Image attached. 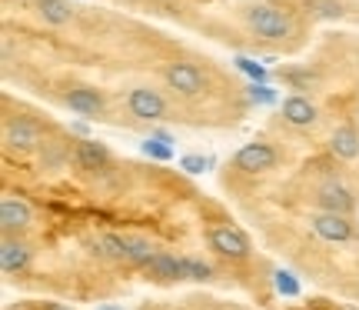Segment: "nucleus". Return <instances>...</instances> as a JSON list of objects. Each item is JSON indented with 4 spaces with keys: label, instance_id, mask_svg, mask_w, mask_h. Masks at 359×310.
Returning a JSON list of instances; mask_svg holds the SVG:
<instances>
[{
    "label": "nucleus",
    "instance_id": "nucleus-7",
    "mask_svg": "<svg viewBox=\"0 0 359 310\" xmlns=\"http://www.w3.org/2000/svg\"><path fill=\"white\" fill-rule=\"evenodd\" d=\"M127 107L137 120H163L167 117V101L154 87H133L127 97Z\"/></svg>",
    "mask_w": 359,
    "mask_h": 310
},
{
    "label": "nucleus",
    "instance_id": "nucleus-13",
    "mask_svg": "<svg viewBox=\"0 0 359 310\" xmlns=\"http://www.w3.org/2000/svg\"><path fill=\"white\" fill-rule=\"evenodd\" d=\"M64 103L83 117H100L103 114V93L97 91V87H74V91L64 93Z\"/></svg>",
    "mask_w": 359,
    "mask_h": 310
},
{
    "label": "nucleus",
    "instance_id": "nucleus-14",
    "mask_svg": "<svg viewBox=\"0 0 359 310\" xmlns=\"http://www.w3.org/2000/svg\"><path fill=\"white\" fill-rule=\"evenodd\" d=\"M74 160H77L80 170H103L110 164V150H107L100 141L83 137V141H77V147H74Z\"/></svg>",
    "mask_w": 359,
    "mask_h": 310
},
{
    "label": "nucleus",
    "instance_id": "nucleus-3",
    "mask_svg": "<svg viewBox=\"0 0 359 310\" xmlns=\"http://www.w3.org/2000/svg\"><path fill=\"white\" fill-rule=\"evenodd\" d=\"M313 204L320 207V210H326V214H343V217H349V214L356 210L353 194H349L339 181H323L320 187L313 190Z\"/></svg>",
    "mask_w": 359,
    "mask_h": 310
},
{
    "label": "nucleus",
    "instance_id": "nucleus-30",
    "mask_svg": "<svg viewBox=\"0 0 359 310\" xmlns=\"http://www.w3.org/2000/svg\"><path fill=\"white\" fill-rule=\"evenodd\" d=\"M356 290H359V287H356Z\"/></svg>",
    "mask_w": 359,
    "mask_h": 310
},
{
    "label": "nucleus",
    "instance_id": "nucleus-17",
    "mask_svg": "<svg viewBox=\"0 0 359 310\" xmlns=\"http://www.w3.org/2000/svg\"><path fill=\"white\" fill-rule=\"evenodd\" d=\"M37 13L53 27H64L74 20V7L67 0H37Z\"/></svg>",
    "mask_w": 359,
    "mask_h": 310
},
{
    "label": "nucleus",
    "instance_id": "nucleus-8",
    "mask_svg": "<svg viewBox=\"0 0 359 310\" xmlns=\"http://www.w3.org/2000/svg\"><path fill=\"white\" fill-rule=\"evenodd\" d=\"M163 77H167L170 91L183 93V97H196V93H203V87H206V77L193 64H170L167 70H163Z\"/></svg>",
    "mask_w": 359,
    "mask_h": 310
},
{
    "label": "nucleus",
    "instance_id": "nucleus-29",
    "mask_svg": "<svg viewBox=\"0 0 359 310\" xmlns=\"http://www.w3.org/2000/svg\"><path fill=\"white\" fill-rule=\"evenodd\" d=\"M100 310H120V307H100Z\"/></svg>",
    "mask_w": 359,
    "mask_h": 310
},
{
    "label": "nucleus",
    "instance_id": "nucleus-21",
    "mask_svg": "<svg viewBox=\"0 0 359 310\" xmlns=\"http://www.w3.org/2000/svg\"><path fill=\"white\" fill-rule=\"evenodd\" d=\"M143 154H147V157H154V160H170V157H173V143L150 137V141L143 143Z\"/></svg>",
    "mask_w": 359,
    "mask_h": 310
},
{
    "label": "nucleus",
    "instance_id": "nucleus-2",
    "mask_svg": "<svg viewBox=\"0 0 359 310\" xmlns=\"http://www.w3.org/2000/svg\"><path fill=\"white\" fill-rule=\"evenodd\" d=\"M206 244H210V250H217L219 257H226V260H246L253 254V250H250V240L243 237V231H236L230 224L210 227V231H206Z\"/></svg>",
    "mask_w": 359,
    "mask_h": 310
},
{
    "label": "nucleus",
    "instance_id": "nucleus-6",
    "mask_svg": "<svg viewBox=\"0 0 359 310\" xmlns=\"http://www.w3.org/2000/svg\"><path fill=\"white\" fill-rule=\"evenodd\" d=\"M276 150L269 147V143H243L236 157H233V164L236 170H243V174H263V170H273L276 167Z\"/></svg>",
    "mask_w": 359,
    "mask_h": 310
},
{
    "label": "nucleus",
    "instance_id": "nucleus-18",
    "mask_svg": "<svg viewBox=\"0 0 359 310\" xmlns=\"http://www.w3.org/2000/svg\"><path fill=\"white\" fill-rule=\"evenodd\" d=\"M93 247H97V254L107 260H127V247H123V237H120V233H100V237L93 240Z\"/></svg>",
    "mask_w": 359,
    "mask_h": 310
},
{
    "label": "nucleus",
    "instance_id": "nucleus-27",
    "mask_svg": "<svg viewBox=\"0 0 359 310\" xmlns=\"http://www.w3.org/2000/svg\"><path fill=\"white\" fill-rule=\"evenodd\" d=\"M286 80H293V84H299V87H303V84H309V80H313V74H299V70H286Z\"/></svg>",
    "mask_w": 359,
    "mask_h": 310
},
{
    "label": "nucleus",
    "instance_id": "nucleus-12",
    "mask_svg": "<svg viewBox=\"0 0 359 310\" xmlns=\"http://www.w3.org/2000/svg\"><path fill=\"white\" fill-rule=\"evenodd\" d=\"M283 120H286L290 127L306 130V127H313V124H316V107H313V101H309V97L293 93V97H286V101H283Z\"/></svg>",
    "mask_w": 359,
    "mask_h": 310
},
{
    "label": "nucleus",
    "instance_id": "nucleus-4",
    "mask_svg": "<svg viewBox=\"0 0 359 310\" xmlns=\"http://www.w3.org/2000/svg\"><path fill=\"white\" fill-rule=\"evenodd\" d=\"M309 227H313L316 237L330 240V244H346V240H353V224H349V217H343V214L316 210V214H309Z\"/></svg>",
    "mask_w": 359,
    "mask_h": 310
},
{
    "label": "nucleus",
    "instance_id": "nucleus-15",
    "mask_svg": "<svg viewBox=\"0 0 359 310\" xmlns=\"http://www.w3.org/2000/svg\"><path fill=\"white\" fill-rule=\"evenodd\" d=\"M330 150H333V157H339V160H356L359 157V130L353 127V124L336 127L333 137H330Z\"/></svg>",
    "mask_w": 359,
    "mask_h": 310
},
{
    "label": "nucleus",
    "instance_id": "nucleus-19",
    "mask_svg": "<svg viewBox=\"0 0 359 310\" xmlns=\"http://www.w3.org/2000/svg\"><path fill=\"white\" fill-rule=\"evenodd\" d=\"M183 267H187V280H210V277H213V267H210L206 260L193 257V254L183 257Z\"/></svg>",
    "mask_w": 359,
    "mask_h": 310
},
{
    "label": "nucleus",
    "instance_id": "nucleus-28",
    "mask_svg": "<svg viewBox=\"0 0 359 310\" xmlns=\"http://www.w3.org/2000/svg\"><path fill=\"white\" fill-rule=\"evenodd\" d=\"M43 310H70V307H64V304H47Z\"/></svg>",
    "mask_w": 359,
    "mask_h": 310
},
{
    "label": "nucleus",
    "instance_id": "nucleus-11",
    "mask_svg": "<svg viewBox=\"0 0 359 310\" xmlns=\"http://www.w3.org/2000/svg\"><path fill=\"white\" fill-rule=\"evenodd\" d=\"M4 143L11 150H34V147H40V130L30 120H7L4 124Z\"/></svg>",
    "mask_w": 359,
    "mask_h": 310
},
{
    "label": "nucleus",
    "instance_id": "nucleus-26",
    "mask_svg": "<svg viewBox=\"0 0 359 310\" xmlns=\"http://www.w3.org/2000/svg\"><path fill=\"white\" fill-rule=\"evenodd\" d=\"M47 147H50V154L43 157V170L60 167V164H64V150H60V147H53V143H47Z\"/></svg>",
    "mask_w": 359,
    "mask_h": 310
},
{
    "label": "nucleus",
    "instance_id": "nucleus-16",
    "mask_svg": "<svg viewBox=\"0 0 359 310\" xmlns=\"http://www.w3.org/2000/svg\"><path fill=\"white\" fill-rule=\"evenodd\" d=\"M123 247H127V264H133V267H150V260L156 257L154 244L147 240V237H123Z\"/></svg>",
    "mask_w": 359,
    "mask_h": 310
},
{
    "label": "nucleus",
    "instance_id": "nucleus-25",
    "mask_svg": "<svg viewBox=\"0 0 359 310\" xmlns=\"http://www.w3.org/2000/svg\"><path fill=\"white\" fill-rule=\"evenodd\" d=\"M309 7H316V13H320V17H330V20H333V17H339V4H336V0H309Z\"/></svg>",
    "mask_w": 359,
    "mask_h": 310
},
{
    "label": "nucleus",
    "instance_id": "nucleus-9",
    "mask_svg": "<svg viewBox=\"0 0 359 310\" xmlns=\"http://www.w3.org/2000/svg\"><path fill=\"white\" fill-rule=\"evenodd\" d=\"M147 273L154 277L156 284H177V280H187L183 257H177V254H167V250H156V257L150 260Z\"/></svg>",
    "mask_w": 359,
    "mask_h": 310
},
{
    "label": "nucleus",
    "instance_id": "nucleus-20",
    "mask_svg": "<svg viewBox=\"0 0 359 310\" xmlns=\"http://www.w3.org/2000/svg\"><path fill=\"white\" fill-rule=\"evenodd\" d=\"M273 284H276V290H280L283 297H299V280L290 271H276Z\"/></svg>",
    "mask_w": 359,
    "mask_h": 310
},
{
    "label": "nucleus",
    "instance_id": "nucleus-1",
    "mask_svg": "<svg viewBox=\"0 0 359 310\" xmlns=\"http://www.w3.org/2000/svg\"><path fill=\"white\" fill-rule=\"evenodd\" d=\"M243 17L259 37H269V40L290 37V20H286V13L276 11V7H269V4H253V7H246Z\"/></svg>",
    "mask_w": 359,
    "mask_h": 310
},
{
    "label": "nucleus",
    "instance_id": "nucleus-23",
    "mask_svg": "<svg viewBox=\"0 0 359 310\" xmlns=\"http://www.w3.org/2000/svg\"><path fill=\"white\" fill-rule=\"evenodd\" d=\"M180 167L187 170V174H203V170L210 167V160L200 154H187V157H180Z\"/></svg>",
    "mask_w": 359,
    "mask_h": 310
},
{
    "label": "nucleus",
    "instance_id": "nucleus-5",
    "mask_svg": "<svg viewBox=\"0 0 359 310\" xmlns=\"http://www.w3.org/2000/svg\"><path fill=\"white\" fill-rule=\"evenodd\" d=\"M30 220H34V210H30V204L24 197L17 194L0 197V227H4V237H13L17 231L30 227Z\"/></svg>",
    "mask_w": 359,
    "mask_h": 310
},
{
    "label": "nucleus",
    "instance_id": "nucleus-10",
    "mask_svg": "<svg viewBox=\"0 0 359 310\" xmlns=\"http://www.w3.org/2000/svg\"><path fill=\"white\" fill-rule=\"evenodd\" d=\"M30 260H34V250L24 244V240H17V237H4V244H0V267L4 273H20L30 267Z\"/></svg>",
    "mask_w": 359,
    "mask_h": 310
},
{
    "label": "nucleus",
    "instance_id": "nucleus-22",
    "mask_svg": "<svg viewBox=\"0 0 359 310\" xmlns=\"http://www.w3.org/2000/svg\"><path fill=\"white\" fill-rule=\"evenodd\" d=\"M233 64L240 67L243 74H250V77H253V84H266V67H263V64H257V60H250V57H236Z\"/></svg>",
    "mask_w": 359,
    "mask_h": 310
},
{
    "label": "nucleus",
    "instance_id": "nucleus-24",
    "mask_svg": "<svg viewBox=\"0 0 359 310\" xmlns=\"http://www.w3.org/2000/svg\"><path fill=\"white\" fill-rule=\"evenodd\" d=\"M250 101L253 103H273L276 101V91L266 87V84H253V87H250Z\"/></svg>",
    "mask_w": 359,
    "mask_h": 310
}]
</instances>
